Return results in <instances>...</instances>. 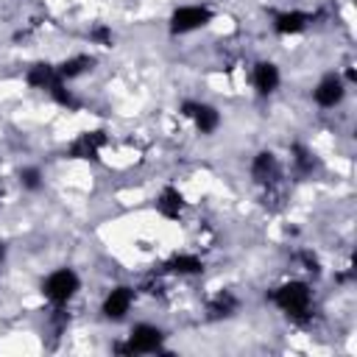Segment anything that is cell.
Instances as JSON below:
<instances>
[{
  "instance_id": "cell-1",
  "label": "cell",
  "mask_w": 357,
  "mask_h": 357,
  "mask_svg": "<svg viewBox=\"0 0 357 357\" xmlns=\"http://www.w3.org/2000/svg\"><path fill=\"white\" fill-rule=\"evenodd\" d=\"M271 301L290 318H307L312 307V290L307 282H284L271 293Z\"/></svg>"
},
{
  "instance_id": "cell-2",
  "label": "cell",
  "mask_w": 357,
  "mask_h": 357,
  "mask_svg": "<svg viewBox=\"0 0 357 357\" xmlns=\"http://www.w3.org/2000/svg\"><path fill=\"white\" fill-rule=\"evenodd\" d=\"M78 273L73 271V268H59V271H53L45 282H42V293H45V298H50L53 304H67L73 296H75V290H78Z\"/></svg>"
},
{
  "instance_id": "cell-3",
  "label": "cell",
  "mask_w": 357,
  "mask_h": 357,
  "mask_svg": "<svg viewBox=\"0 0 357 357\" xmlns=\"http://www.w3.org/2000/svg\"><path fill=\"white\" fill-rule=\"evenodd\" d=\"M162 329L153 326V324H137L128 335V340L120 346L123 354H151V351H159L162 349Z\"/></svg>"
},
{
  "instance_id": "cell-4",
  "label": "cell",
  "mask_w": 357,
  "mask_h": 357,
  "mask_svg": "<svg viewBox=\"0 0 357 357\" xmlns=\"http://www.w3.org/2000/svg\"><path fill=\"white\" fill-rule=\"evenodd\" d=\"M212 20L206 6H181L170 14V33H192Z\"/></svg>"
},
{
  "instance_id": "cell-5",
  "label": "cell",
  "mask_w": 357,
  "mask_h": 357,
  "mask_svg": "<svg viewBox=\"0 0 357 357\" xmlns=\"http://www.w3.org/2000/svg\"><path fill=\"white\" fill-rule=\"evenodd\" d=\"M181 114L190 117L201 134H212V131L220 126L218 109L209 106V103H201V100H184V103H181Z\"/></svg>"
},
{
  "instance_id": "cell-6",
  "label": "cell",
  "mask_w": 357,
  "mask_h": 357,
  "mask_svg": "<svg viewBox=\"0 0 357 357\" xmlns=\"http://www.w3.org/2000/svg\"><path fill=\"white\" fill-rule=\"evenodd\" d=\"M343 95H346V84H343V78L335 75V73L324 75V78L318 81V86L312 89L315 103L324 106V109H335V106L343 100Z\"/></svg>"
},
{
  "instance_id": "cell-7",
  "label": "cell",
  "mask_w": 357,
  "mask_h": 357,
  "mask_svg": "<svg viewBox=\"0 0 357 357\" xmlns=\"http://www.w3.org/2000/svg\"><path fill=\"white\" fill-rule=\"evenodd\" d=\"M131 304H134V290L126 287V284H120V287H114V290L106 293V298H103V315L112 318V321H120V318H126V312L131 310Z\"/></svg>"
},
{
  "instance_id": "cell-8",
  "label": "cell",
  "mask_w": 357,
  "mask_h": 357,
  "mask_svg": "<svg viewBox=\"0 0 357 357\" xmlns=\"http://www.w3.org/2000/svg\"><path fill=\"white\" fill-rule=\"evenodd\" d=\"M103 145H106V134L103 131H84L70 145V156L73 159H98V153H100Z\"/></svg>"
},
{
  "instance_id": "cell-9",
  "label": "cell",
  "mask_w": 357,
  "mask_h": 357,
  "mask_svg": "<svg viewBox=\"0 0 357 357\" xmlns=\"http://www.w3.org/2000/svg\"><path fill=\"white\" fill-rule=\"evenodd\" d=\"M251 81H254V89H257L259 95H271V92L279 86V67H276L273 61H259V64L254 67Z\"/></svg>"
},
{
  "instance_id": "cell-10",
  "label": "cell",
  "mask_w": 357,
  "mask_h": 357,
  "mask_svg": "<svg viewBox=\"0 0 357 357\" xmlns=\"http://www.w3.org/2000/svg\"><path fill=\"white\" fill-rule=\"evenodd\" d=\"M25 81L31 84V86H36V89H53L61 78H59V70L53 67V64H47V61H39V64H33L28 73H25Z\"/></svg>"
},
{
  "instance_id": "cell-11",
  "label": "cell",
  "mask_w": 357,
  "mask_h": 357,
  "mask_svg": "<svg viewBox=\"0 0 357 357\" xmlns=\"http://www.w3.org/2000/svg\"><path fill=\"white\" fill-rule=\"evenodd\" d=\"M251 176H254L259 184L273 181V178L279 176V162H276V156H273L271 151H259V153L254 156V162H251Z\"/></svg>"
},
{
  "instance_id": "cell-12",
  "label": "cell",
  "mask_w": 357,
  "mask_h": 357,
  "mask_svg": "<svg viewBox=\"0 0 357 357\" xmlns=\"http://www.w3.org/2000/svg\"><path fill=\"white\" fill-rule=\"evenodd\" d=\"M307 22H310V14H304V11H282V14H276L273 17V28H276V33H298V31H304L307 28Z\"/></svg>"
},
{
  "instance_id": "cell-13",
  "label": "cell",
  "mask_w": 357,
  "mask_h": 357,
  "mask_svg": "<svg viewBox=\"0 0 357 357\" xmlns=\"http://www.w3.org/2000/svg\"><path fill=\"white\" fill-rule=\"evenodd\" d=\"M181 206H184V198H181V192H178L176 187H165V190L159 192V198H156V209H159V215H165V218H178Z\"/></svg>"
},
{
  "instance_id": "cell-14",
  "label": "cell",
  "mask_w": 357,
  "mask_h": 357,
  "mask_svg": "<svg viewBox=\"0 0 357 357\" xmlns=\"http://www.w3.org/2000/svg\"><path fill=\"white\" fill-rule=\"evenodd\" d=\"M92 64H95V59H92V56H73V59L61 61L56 70H59V78H61V81H70V78L84 75V73H86Z\"/></svg>"
},
{
  "instance_id": "cell-15",
  "label": "cell",
  "mask_w": 357,
  "mask_h": 357,
  "mask_svg": "<svg viewBox=\"0 0 357 357\" xmlns=\"http://www.w3.org/2000/svg\"><path fill=\"white\" fill-rule=\"evenodd\" d=\"M167 268L173 271V273H201L204 271V262L195 257V254H176L170 262H167Z\"/></svg>"
},
{
  "instance_id": "cell-16",
  "label": "cell",
  "mask_w": 357,
  "mask_h": 357,
  "mask_svg": "<svg viewBox=\"0 0 357 357\" xmlns=\"http://www.w3.org/2000/svg\"><path fill=\"white\" fill-rule=\"evenodd\" d=\"M234 310H237V298H234L231 293H220V296L209 304V312L218 315V318H220V315H231Z\"/></svg>"
},
{
  "instance_id": "cell-17",
  "label": "cell",
  "mask_w": 357,
  "mask_h": 357,
  "mask_svg": "<svg viewBox=\"0 0 357 357\" xmlns=\"http://www.w3.org/2000/svg\"><path fill=\"white\" fill-rule=\"evenodd\" d=\"M50 95H53V100L59 103V106H67V109H75L78 106V100H75V95L64 86V81H59L53 89H50Z\"/></svg>"
},
{
  "instance_id": "cell-18",
  "label": "cell",
  "mask_w": 357,
  "mask_h": 357,
  "mask_svg": "<svg viewBox=\"0 0 357 357\" xmlns=\"http://www.w3.org/2000/svg\"><path fill=\"white\" fill-rule=\"evenodd\" d=\"M20 184H22L25 190H39V187H42V173H39V167H22V170H20Z\"/></svg>"
},
{
  "instance_id": "cell-19",
  "label": "cell",
  "mask_w": 357,
  "mask_h": 357,
  "mask_svg": "<svg viewBox=\"0 0 357 357\" xmlns=\"http://www.w3.org/2000/svg\"><path fill=\"white\" fill-rule=\"evenodd\" d=\"M89 39H92V42H98L100 47H112V42H114L112 28H106V25H95V28L89 31Z\"/></svg>"
},
{
  "instance_id": "cell-20",
  "label": "cell",
  "mask_w": 357,
  "mask_h": 357,
  "mask_svg": "<svg viewBox=\"0 0 357 357\" xmlns=\"http://www.w3.org/2000/svg\"><path fill=\"white\" fill-rule=\"evenodd\" d=\"M293 153H296V156H293V159H296V165L307 173V170L312 167V156H310V151H307V148H301V145H296V148H293Z\"/></svg>"
},
{
  "instance_id": "cell-21",
  "label": "cell",
  "mask_w": 357,
  "mask_h": 357,
  "mask_svg": "<svg viewBox=\"0 0 357 357\" xmlns=\"http://www.w3.org/2000/svg\"><path fill=\"white\" fill-rule=\"evenodd\" d=\"M3 257H6V245L0 243V259H3Z\"/></svg>"
}]
</instances>
